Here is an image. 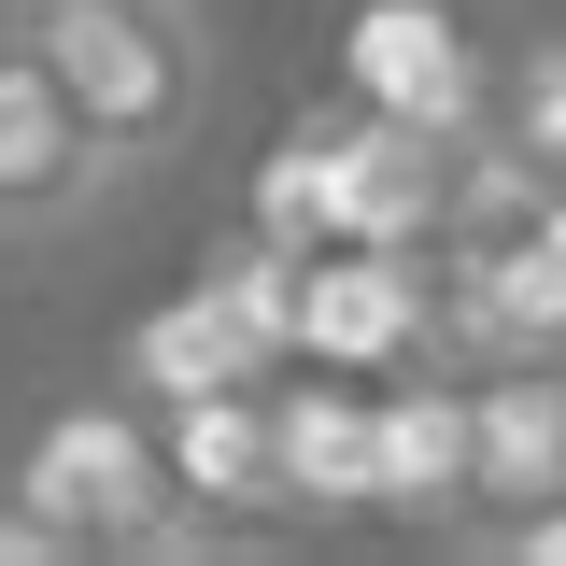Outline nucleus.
<instances>
[{
    "label": "nucleus",
    "mask_w": 566,
    "mask_h": 566,
    "mask_svg": "<svg viewBox=\"0 0 566 566\" xmlns=\"http://www.w3.org/2000/svg\"><path fill=\"white\" fill-rule=\"evenodd\" d=\"M14 29L43 43V71L71 85V114L99 128L114 170H170L199 156L212 128V43H199V0H14Z\"/></svg>",
    "instance_id": "1"
},
{
    "label": "nucleus",
    "mask_w": 566,
    "mask_h": 566,
    "mask_svg": "<svg viewBox=\"0 0 566 566\" xmlns=\"http://www.w3.org/2000/svg\"><path fill=\"white\" fill-rule=\"evenodd\" d=\"M0 495H29L71 538V566H128V553H199L170 453H156V397H71L0 453Z\"/></svg>",
    "instance_id": "2"
},
{
    "label": "nucleus",
    "mask_w": 566,
    "mask_h": 566,
    "mask_svg": "<svg viewBox=\"0 0 566 566\" xmlns=\"http://www.w3.org/2000/svg\"><path fill=\"white\" fill-rule=\"evenodd\" d=\"M368 510L424 524V538H468L482 510V382L468 354H411L368 382Z\"/></svg>",
    "instance_id": "3"
},
{
    "label": "nucleus",
    "mask_w": 566,
    "mask_h": 566,
    "mask_svg": "<svg viewBox=\"0 0 566 566\" xmlns=\"http://www.w3.org/2000/svg\"><path fill=\"white\" fill-rule=\"evenodd\" d=\"M114 185H128V170H114L99 128L71 114V85L43 71V43H29V29H0V255H29V241L85 227Z\"/></svg>",
    "instance_id": "4"
},
{
    "label": "nucleus",
    "mask_w": 566,
    "mask_h": 566,
    "mask_svg": "<svg viewBox=\"0 0 566 566\" xmlns=\"http://www.w3.org/2000/svg\"><path fill=\"white\" fill-rule=\"evenodd\" d=\"M156 453L199 538L283 524V468H270V382H199V397H156Z\"/></svg>",
    "instance_id": "5"
},
{
    "label": "nucleus",
    "mask_w": 566,
    "mask_h": 566,
    "mask_svg": "<svg viewBox=\"0 0 566 566\" xmlns=\"http://www.w3.org/2000/svg\"><path fill=\"white\" fill-rule=\"evenodd\" d=\"M270 468H283V524H340L368 510V382L283 354L270 368Z\"/></svg>",
    "instance_id": "6"
},
{
    "label": "nucleus",
    "mask_w": 566,
    "mask_h": 566,
    "mask_svg": "<svg viewBox=\"0 0 566 566\" xmlns=\"http://www.w3.org/2000/svg\"><path fill=\"white\" fill-rule=\"evenodd\" d=\"M468 382H482V510L468 524L566 495V354H510V368H468Z\"/></svg>",
    "instance_id": "7"
},
{
    "label": "nucleus",
    "mask_w": 566,
    "mask_h": 566,
    "mask_svg": "<svg viewBox=\"0 0 566 566\" xmlns=\"http://www.w3.org/2000/svg\"><path fill=\"white\" fill-rule=\"evenodd\" d=\"M482 128L538 170V185H566V29L553 43H524V57L495 71V99H482Z\"/></svg>",
    "instance_id": "8"
},
{
    "label": "nucleus",
    "mask_w": 566,
    "mask_h": 566,
    "mask_svg": "<svg viewBox=\"0 0 566 566\" xmlns=\"http://www.w3.org/2000/svg\"><path fill=\"white\" fill-rule=\"evenodd\" d=\"M468 553H510V566H566V495H538V510H495V524H468Z\"/></svg>",
    "instance_id": "9"
},
{
    "label": "nucleus",
    "mask_w": 566,
    "mask_h": 566,
    "mask_svg": "<svg viewBox=\"0 0 566 566\" xmlns=\"http://www.w3.org/2000/svg\"><path fill=\"white\" fill-rule=\"evenodd\" d=\"M0 566H71V538L29 510V495H0Z\"/></svg>",
    "instance_id": "10"
},
{
    "label": "nucleus",
    "mask_w": 566,
    "mask_h": 566,
    "mask_svg": "<svg viewBox=\"0 0 566 566\" xmlns=\"http://www.w3.org/2000/svg\"><path fill=\"white\" fill-rule=\"evenodd\" d=\"M0 14H14V0H0Z\"/></svg>",
    "instance_id": "11"
}]
</instances>
